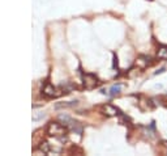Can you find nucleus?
Wrapping results in <instances>:
<instances>
[{
	"mask_svg": "<svg viewBox=\"0 0 167 156\" xmlns=\"http://www.w3.org/2000/svg\"><path fill=\"white\" fill-rule=\"evenodd\" d=\"M120 91H121V85H120V84H115V85H112V87L110 88L108 95L111 96V97H115V96H117L120 93Z\"/></svg>",
	"mask_w": 167,
	"mask_h": 156,
	"instance_id": "0eeeda50",
	"label": "nucleus"
},
{
	"mask_svg": "<svg viewBox=\"0 0 167 156\" xmlns=\"http://www.w3.org/2000/svg\"><path fill=\"white\" fill-rule=\"evenodd\" d=\"M164 71H166V70H164V68H161V70H158V71L155 72V75H158V74H162V72H164Z\"/></svg>",
	"mask_w": 167,
	"mask_h": 156,
	"instance_id": "6e6552de",
	"label": "nucleus"
},
{
	"mask_svg": "<svg viewBox=\"0 0 167 156\" xmlns=\"http://www.w3.org/2000/svg\"><path fill=\"white\" fill-rule=\"evenodd\" d=\"M82 83H84V88L88 91H91L94 88H97L99 85V80L95 75L93 74H85L82 76Z\"/></svg>",
	"mask_w": 167,
	"mask_h": 156,
	"instance_id": "f03ea898",
	"label": "nucleus"
},
{
	"mask_svg": "<svg viewBox=\"0 0 167 156\" xmlns=\"http://www.w3.org/2000/svg\"><path fill=\"white\" fill-rule=\"evenodd\" d=\"M102 111H103V114H106L107 117H114V116H117V114H120V110L117 108H115V106L110 105V104H107V105H103L102 106Z\"/></svg>",
	"mask_w": 167,
	"mask_h": 156,
	"instance_id": "39448f33",
	"label": "nucleus"
},
{
	"mask_svg": "<svg viewBox=\"0 0 167 156\" xmlns=\"http://www.w3.org/2000/svg\"><path fill=\"white\" fill-rule=\"evenodd\" d=\"M157 58H158L159 61H164V59H167V46L162 45L161 47L158 49V51H157Z\"/></svg>",
	"mask_w": 167,
	"mask_h": 156,
	"instance_id": "423d86ee",
	"label": "nucleus"
},
{
	"mask_svg": "<svg viewBox=\"0 0 167 156\" xmlns=\"http://www.w3.org/2000/svg\"><path fill=\"white\" fill-rule=\"evenodd\" d=\"M42 93H43L46 97H48V98H54V97H57V96L61 95V92H60L57 88H55L52 84H50V83H47V84L43 87Z\"/></svg>",
	"mask_w": 167,
	"mask_h": 156,
	"instance_id": "7ed1b4c3",
	"label": "nucleus"
},
{
	"mask_svg": "<svg viewBox=\"0 0 167 156\" xmlns=\"http://www.w3.org/2000/svg\"><path fill=\"white\" fill-rule=\"evenodd\" d=\"M149 64H150V58L146 55H140L135 62V67H137V70H145Z\"/></svg>",
	"mask_w": 167,
	"mask_h": 156,
	"instance_id": "20e7f679",
	"label": "nucleus"
},
{
	"mask_svg": "<svg viewBox=\"0 0 167 156\" xmlns=\"http://www.w3.org/2000/svg\"><path fill=\"white\" fill-rule=\"evenodd\" d=\"M46 131H47V134L51 135V136L61 138V136H64V135H67L68 129H67V126L59 123V122H50V123L47 125Z\"/></svg>",
	"mask_w": 167,
	"mask_h": 156,
	"instance_id": "f257e3e1",
	"label": "nucleus"
}]
</instances>
